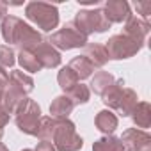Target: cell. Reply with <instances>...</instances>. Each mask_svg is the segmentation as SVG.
<instances>
[{
  "label": "cell",
  "mask_w": 151,
  "mask_h": 151,
  "mask_svg": "<svg viewBox=\"0 0 151 151\" xmlns=\"http://www.w3.org/2000/svg\"><path fill=\"white\" fill-rule=\"evenodd\" d=\"M71 109H73V101L69 100V98H66V96H59L53 103H52V107H50V112L53 114V116H68L69 112H71Z\"/></svg>",
  "instance_id": "9a60e30c"
},
{
  "label": "cell",
  "mask_w": 151,
  "mask_h": 151,
  "mask_svg": "<svg viewBox=\"0 0 151 151\" xmlns=\"http://www.w3.org/2000/svg\"><path fill=\"white\" fill-rule=\"evenodd\" d=\"M39 107L30 101V100H25L20 107H18V117H16V123H18V128L25 133H30V135H37V121H39Z\"/></svg>",
  "instance_id": "5b68a950"
},
{
  "label": "cell",
  "mask_w": 151,
  "mask_h": 151,
  "mask_svg": "<svg viewBox=\"0 0 151 151\" xmlns=\"http://www.w3.org/2000/svg\"><path fill=\"white\" fill-rule=\"evenodd\" d=\"M7 80H9V75H7V71H4L2 68H0V87H4V86L7 84Z\"/></svg>",
  "instance_id": "d4e9b609"
},
{
  "label": "cell",
  "mask_w": 151,
  "mask_h": 151,
  "mask_svg": "<svg viewBox=\"0 0 151 151\" xmlns=\"http://www.w3.org/2000/svg\"><path fill=\"white\" fill-rule=\"evenodd\" d=\"M96 126H98L101 132L110 133V132H114V128L117 126V119H116V116H114L112 112L103 110V112H100L98 117H96Z\"/></svg>",
  "instance_id": "5bb4252c"
},
{
  "label": "cell",
  "mask_w": 151,
  "mask_h": 151,
  "mask_svg": "<svg viewBox=\"0 0 151 151\" xmlns=\"http://www.w3.org/2000/svg\"><path fill=\"white\" fill-rule=\"evenodd\" d=\"M2 34L7 43L20 45L22 50H32L34 46H37L41 43L39 32H36L34 29H30L29 25H25L22 20H18L14 16H7L4 20Z\"/></svg>",
  "instance_id": "6da1fadb"
},
{
  "label": "cell",
  "mask_w": 151,
  "mask_h": 151,
  "mask_svg": "<svg viewBox=\"0 0 151 151\" xmlns=\"http://www.w3.org/2000/svg\"><path fill=\"white\" fill-rule=\"evenodd\" d=\"M25 14L29 20H32L39 29L43 30H52L57 27L59 23V11L55 6L52 4H45V2H32L27 6Z\"/></svg>",
  "instance_id": "7a4b0ae2"
},
{
  "label": "cell",
  "mask_w": 151,
  "mask_h": 151,
  "mask_svg": "<svg viewBox=\"0 0 151 151\" xmlns=\"http://www.w3.org/2000/svg\"><path fill=\"white\" fill-rule=\"evenodd\" d=\"M75 23H77L78 30L86 36L91 32H103L110 27V22L105 18L103 11H80L75 18Z\"/></svg>",
  "instance_id": "277c9868"
},
{
  "label": "cell",
  "mask_w": 151,
  "mask_h": 151,
  "mask_svg": "<svg viewBox=\"0 0 151 151\" xmlns=\"http://www.w3.org/2000/svg\"><path fill=\"white\" fill-rule=\"evenodd\" d=\"M0 151H7V149H6V146H4V144H0Z\"/></svg>",
  "instance_id": "4316f807"
},
{
  "label": "cell",
  "mask_w": 151,
  "mask_h": 151,
  "mask_svg": "<svg viewBox=\"0 0 151 151\" xmlns=\"http://www.w3.org/2000/svg\"><path fill=\"white\" fill-rule=\"evenodd\" d=\"M50 43L62 48V50H69V48H77V46H84L87 43V37L75 27H64L59 32H55L50 37Z\"/></svg>",
  "instance_id": "8992f818"
},
{
  "label": "cell",
  "mask_w": 151,
  "mask_h": 151,
  "mask_svg": "<svg viewBox=\"0 0 151 151\" xmlns=\"http://www.w3.org/2000/svg\"><path fill=\"white\" fill-rule=\"evenodd\" d=\"M93 149H94V151H123L124 146H123L121 140L110 137V139H101V140H98V142L93 146Z\"/></svg>",
  "instance_id": "e0dca14e"
},
{
  "label": "cell",
  "mask_w": 151,
  "mask_h": 151,
  "mask_svg": "<svg viewBox=\"0 0 151 151\" xmlns=\"http://www.w3.org/2000/svg\"><path fill=\"white\" fill-rule=\"evenodd\" d=\"M75 75H77L78 78H86V77H89L91 75V71H93V64L82 55V57H77V59H73L71 60V64L68 66Z\"/></svg>",
  "instance_id": "7c38bea8"
},
{
  "label": "cell",
  "mask_w": 151,
  "mask_h": 151,
  "mask_svg": "<svg viewBox=\"0 0 151 151\" xmlns=\"http://www.w3.org/2000/svg\"><path fill=\"white\" fill-rule=\"evenodd\" d=\"M0 100H2V93H0Z\"/></svg>",
  "instance_id": "83f0119b"
},
{
  "label": "cell",
  "mask_w": 151,
  "mask_h": 151,
  "mask_svg": "<svg viewBox=\"0 0 151 151\" xmlns=\"http://www.w3.org/2000/svg\"><path fill=\"white\" fill-rule=\"evenodd\" d=\"M77 82H78V77H77V75H75L69 68H64V69L59 73V84H60L62 89L71 91L75 86H77Z\"/></svg>",
  "instance_id": "ac0fdd59"
},
{
  "label": "cell",
  "mask_w": 151,
  "mask_h": 151,
  "mask_svg": "<svg viewBox=\"0 0 151 151\" xmlns=\"http://www.w3.org/2000/svg\"><path fill=\"white\" fill-rule=\"evenodd\" d=\"M147 110L149 107L146 103L139 105V109L135 110V123H139L140 126H147L149 124V116H147Z\"/></svg>",
  "instance_id": "44dd1931"
},
{
  "label": "cell",
  "mask_w": 151,
  "mask_h": 151,
  "mask_svg": "<svg viewBox=\"0 0 151 151\" xmlns=\"http://www.w3.org/2000/svg\"><path fill=\"white\" fill-rule=\"evenodd\" d=\"M137 9L142 11L144 16H147L151 13V2H137Z\"/></svg>",
  "instance_id": "603a6c76"
},
{
  "label": "cell",
  "mask_w": 151,
  "mask_h": 151,
  "mask_svg": "<svg viewBox=\"0 0 151 151\" xmlns=\"http://www.w3.org/2000/svg\"><path fill=\"white\" fill-rule=\"evenodd\" d=\"M139 48H140V45L126 36H116L107 43V53L112 59H126V57L133 55Z\"/></svg>",
  "instance_id": "52a82bcc"
},
{
  "label": "cell",
  "mask_w": 151,
  "mask_h": 151,
  "mask_svg": "<svg viewBox=\"0 0 151 151\" xmlns=\"http://www.w3.org/2000/svg\"><path fill=\"white\" fill-rule=\"evenodd\" d=\"M103 14L109 22H123L130 14L128 4L126 2H107Z\"/></svg>",
  "instance_id": "9c48e42d"
},
{
  "label": "cell",
  "mask_w": 151,
  "mask_h": 151,
  "mask_svg": "<svg viewBox=\"0 0 151 151\" xmlns=\"http://www.w3.org/2000/svg\"><path fill=\"white\" fill-rule=\"evenodd\" d=\"M71 96L75 98V103H84V101H87V98H89V91H87V87L86 86H75L71 91Z\"/></svg>",
  "instance_id": "ffe728a7"
},
{
  "label": "cell",
  "mask_w": 151,
  "mask_h": 151,
  "mask_svg": "<svg viewBox=\"0 0 151 151\" xmlns=\"http://www.w3.org/2000/svg\"><path fill=\"white\" fill-rule=\"evenodd\" d=\"M30 52L36 55V59H37V62L41 64V68H43V66H45V68H53V66H57V64L60 62L59 52H55V50L52 48V45H48V43H39V45L34 46Z\"/></svg>",
  "instance_id": "ba28073f"
},
{
  "label": "cell",
  "mask_w": 151,
  "mask_h": 151,
  "mask_svg": "<svg viewBox=\"0 0 151 151\" xmlns=\"http://www.w3.org/2000/svg\"><path fill=\"white\" fill-rule=\"evenodd\" d=\"M84 57H86L93 66H103V64L107 62V59H109V53H107V50H105L103 46H100V45H89V46L86 48Z\"/></svg>",
  "instance_id": "8fae6325"
},
{
  "label": "cell",
  "mask_w": 151,
  "mask_h": 151,
  "mask_svg": "<svg viewBox=\"0 0 151 151\" xmlns=\"http://www.w3.org/2000/svg\"><path fill=\"white\" fill-rule=\"evenodd\" d=\"M53 140L57 149L60 151H77L82 147V139L75 133V126L69 121H60L57 123L53 130Z\"/></svg>",
  "instance_id": "3957f363"
},
{
  "label": "cell",
  "mask_w": 151,
  "mask_h": 151,
  "mask_svg": "<svg viewBox=\"0 0 151 151\" xmlns=\"http://www.w3.org/2000/svg\"><path fill=\"white\" fill-rule=\"evenodd\" d=\"M6 9H7V4L6 2H0V18L6 14Z\"/></svg>",
  "instance_id": "484cf974"
},
{
  "label": "cell",
  "mask_w": 151,
  "mask_h": 151,
  "mask_svg": "<svg viewBox=\"0 0 151 151\" xmlns=\"http://www.w3.org/2000/svg\"><path fill=\"white\" fill-rule=\"evenodd\" d=\"M0 62H2L4 66H13L14 64V53H13V50L9 48V46H0Z\"/></svg>",
  "instance_id": "7402d4cb"
},
{
  "label": "cell",
  "mask_w": 151,
  "mask_h": 151,
  "mask_svg": "<svg viewBox=\"0 0 151 151\" xmlns=\"http://www.w3.org/2000/svg\"><path fill=\"white\" fill-rule=\"evenodd\" d=\"M124 32H126V37H130V39H133L135 43L140 45L142 37L147 34V23H142L137 18H130V22L126 23V30Z\"/></svg>",
  "instance_id": "30bf717a"
},
{
  "label": "cell",
  "mask_w": 151,
  "mask_h": 151,
  "mask_svg": "<svg viewBox=\"0 0 151 151\" xmlns=\"http://www.w3.org/2000/svg\"><path fill=\"white\" fill-rule=\"evenodd\" d=\"M11 84L16 91H20L22 94L32 91V78L27 77V75H23L22 71H13L11 73Z\"/></svg>",
  "instance_id": "4fadbf2b"
},
{
  "label": "cell",
  "mask_w": 151,
  "mask_h": 151,
  "mask_svg": "<svg viewBox=\"0 0 151 151\" xmlns=\"http://www.w3.org/2000/svg\"><path fill=\"white\" fill-rule=\"evenodd\" d=\"M25 151H32V149H25Z\"/></svg>",
  "instance_id": "f1b7e54d"
},
{
  "label": "cell",
  "mask_w": 151,
  "mask_h": 151,
  "mask_svg": "<svg viewBox=\"0 0 151 151\" xmlns=\"http://www.w3.org/2000/svg\"><path fill=\"white\" fill-rule=\"evenodd\" d=\"M20 64H22L27 71H39V69H41V64L37 62L36 55H34L30 50H22V52H20Z\"/></svg>",
  "instance_id": "2e32d148"
},
{
  "label": "cell",
  "mask_w": 151,
  "mask_h": 151,
  "mask_svg": "<svg viewBox=\"0 0 151 151\" xmlns=\"http://www.w3.org/2000/svg\"><path fill=\"white\" fill-rule=\"evenodd\" d=\"M36 151H55V147L52 146V142H48V140H41L39 144H37V149Z\"/></svg>",
  "instance_id": "cb8c5ba5"
},
{
  "label": "cell",
  "mask_w": 151,
  "mask_h": 151,
  "mask_svg": "<svg viewBox=\"0 0 151 151\" xmlns=\"http://www.w3.org/2000/svg\"><path fill=\"white\" fill-rule=\"evenodd\" d=\"M112 84V77H110V75L109 73H98L96 75V77H94V80H93V89H94V93H98V94H103L105 93V89L109 87Z\"/></svg>",
  "instance_id": "d6986e66"
}]
</instances>
